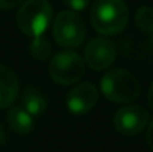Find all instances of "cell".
<instances>
[{
	"label": "cell",
	"instance_id": "1",
	"mask_svg": "<svg viewBox=\"0 0 153 152\" xmlns=\"http://www.w3.org/2000/svg\"><path fill=\"white\" fill-rule=\"evenodd\" d=\"M129 19V10L123 0H95L91 7V24L97 33L111 36L120 33Z\"/></svg>",
	"mask_w": 153,
	"mask_h": 152
},
{
	"label": "cell",
	"instance_id": "2",
	"mask_svg": "<svg viewBox=\"0 0 153 152\" xmlns=\"http://www.w3.org/2000/svg\"><path fill=\"white\" fill-rule=\"evenodd\" d=\"M100 91L113 103H131L138 99L141 85L134 73L125 69H113L101 78Z\"/></svg>",
	"mask_w": 153,
	"mask_h": 152
},
{
	"label": "cell",
	"instance_id": "3",
	"mask_svg": "<svg viewBox=\"0 0 153 152\" xmlns=\"http://www.w3.org/2000/svg\"><path fill=\"white\" fill-rule=\"evenodd\" d=\"M52 16V6L48 0H24L16 13V24L25 36L37 37L46 31Z\"/></svg>",
	"mask_w": 153,
	"mask_h": 152
},
{
	"label": "cell",
	"instance_id": "4",
	"mask_svg": "<svg viewBox=\"0 0 153 152\" xmlns=\"http://www.w3.org/2000/svg\"><path fill=\"white\" fill-rule=\"evenodd\" d=\"M55 42L62 48L79 46L86 34V25L82 16L74 10H62L56 15L52 25Z\"/></svg>",
	"mask_w": 153,
	"mask_h": 152
},
{
	"label": "cell",
	"instance_id": "5",
	"mask_svg": "<svg viewBox=\"0 0 153 152\" xmlns=\"http://www.w3.org/2000/svg\"><path fill=\"white\" fill-rule=\"evenodd\" d=\"M48 70L56 84L71 85L83 78L85 60L73 51H62L51 58Z\"/></svg>",
	"mask_w": 153,
	"mask_h": 152
},
{
	"label": "cell",
	"instance_id": "6",
	"mask_svg": "<svg viewBox=\"0 0 153 152\" xmlns=\"http://www.w3.org/2000/svg\"><path fill=\"white\" fill-rule=\"evenodd\" d=\"M149 121H150L149 110L137 104L123 106L113 116V125L116 131L128 137L140 134L144 128H147Z\"/></svg>",
	"mask_w": 153,
	"mask_h": 152
},
{
	"label": "cell",
	"instance_id": "7",
	"mask_svg": "<svg viewBox=\"0 0 153 152\" xmlns=\"http://www.w3.org/2000/svg\"><path fill=\"white\" fill-rule=\"evenodd\" d=\"M83 60L92 70H105L116 60V46L107 37H95L86 45Z\"/></svg>",
	"mask_w": 153,
	"mask_h": 152
},
{
	"label": "cell",
	"instance_id": "8",
	"mask_svg": "<svg viewBox=\"0 0 153 152\" xmlns=\"http://www.w3.org/2000/svg\"><path fill=\"white\" fill-rule=\"evenodd\" d=\"M98 99H100V90L92 82H82L68 91L65 104L71 113L83 115L95 107Z\"/></svg>",
	"mask_w": 153,
	"mask_h": 152
},
{
	"label": "cell",
	"instance_id": "9",
	"mask_svg": "<svg viewBox=\"0 0 153 152\" xmlns=\"http://www.w3.org/2000/svg\"><path fill=\"white\" fill-rule=\"evenodd\" d=\"M19 93V81L16 73L7 67L0 64V109L9 107L16 100Z\"/></svg>",
	"mask_w": 153,
	"mask_h": 152
},
{
	"label": "cell",
	"instance_id": "10",
	"mask_svg": "<svg viewBox=\"0 0 153 152\" xmlns=\"http://www.w3.org/2000/svg\"><path fill=\"white\" fill-rule=\"evenodd\" d=\"M7 122H9V127L18 134H28L34 128L33 116L22 106H15L9 110Z\"/></svg>",
	"mask_w": 153,
	"mask_h": 152
},
{
	"label": "cell",
	"instance_id": "11",
	"mask_svg": "<svg viewBox=\"0 0 153 152\" xmlns=\"http://www.w3.org/2000/svg\"><path fill=\"white\" fill-rule=\"evenodd\" d=\"M22 107L34 118V116H40L46 107H48V100L45 97V94L42 91H39L34 87H30L24 91L22 96Z\"/></svg>",
	"mask_w": 153,
	"mask_h": 152
},
{
	"label": "cell",
	"instance_id": "12",
	"mask_svg": "<svg viewBox=\"0 0 153 152\" xmlns=\"http://www.w3.org/2000/svg\"><path fill=\"white\" fill-rule=\"evenodd\" d=\"M30 52L37 61H45L51 57V43L48 42V39H45L42 36L33 37V40L30 43Z\"/></svg>",
	"mask_w": 153,
	"mask_h": 152
},
{
	"label": "cell",
	"instance_id": "13",
	"mask_svg": "<svg viewBox=\"0 0 153 152\" xmlns=\"http://www.w3.org/2000/svg\"><path fill=\"white\" fill-rule=\"evenodd\" d=\"M135 24L144 33H153V7L141 6L135 12Z\"/></svg>",
	"mask_w": 153,
	"mask_h": 152
},
{
	"label": "cell",
	"instance_id": "14",
	"mask_svg": "<svg viewBox=\"0 0 153 152\" xmlns=\"http://www.w3.org/2000/svg\"><path fill=\"white\" fill-rule=\"evenodd\" d=\"M64 3H65L71 10H74V12H82V10H85V9L89 6L91 0H64Z\"/></svg>",
	"mask_w": 153,
	"mask_h": 152
},
{
	"label": "cell",
	"instance_id": "15",
	"mask_svg": "<svg viewBox=\"0 0 153 152\" xmlns=\"http://www.w3.org/2000/svg\"><path fill=\"white\" fill-rule=\"evenodd\" d=\"M24 0H0V10H10L21 6Z\"/></svg>",
	"mask_w": 153,
	"mask_h": 152
},
{
	"label": "cell",
	"instance_id": "16",
	"mask_svg": "<svg viewBox=\"0 0 153 152\" xmlns=\"http://www.w3.org/2000/svg\"><path fill=\"white\" fill-rule=\"evenodd\" d=\"M146 139H147V143H149V148L153 152V119L149 121V125H147V134H146Z\"/></svg>",
	"mask_w": 153,
	"mask_h": 152
},
{
	"label": "cell",
	"instance_id": "17",
	"mask_svg": "<svg viewBox=\"0 0 153 152\" xmlns=\"http://www.w3.org/2000/svg\"><path fill=\"white\" fill-rule=\"evenodd\" d=\"M147 104L153 110V82H152V85L149 87V91H147Z\"/></svg>",
	"mask_w": 153,
	"mask_h": 152
},
{
	"label": "cell",
	"instance_id": "18",
	"mask_svg": "<svg viewBox=\"0 0 153 152\" xmlns=\"http://www.w3.org/2000/svg\"><path fill=\"white\" fill-rule=\"evenodd\" d=\"M3 137H4V134H3V128H1V125H0V143L3 142Z\"/></svg>",
	"mask_w": 153,
	"mask_h": 152
},
{
	"label": "cell",
	"instance_id": "19",
	"mask_svg": "<svg viewBox=\"0 0 153 152\" xmlns=\"http://www.w3.org/2000/svg\"><path fill=\"white\" fill-rule=\"evenodd\" d=\"M150 40H152V45H153V33H152V37H150Z\"/></svg>",
	"mask_w": 153,
	"mask_h": 152
}]
</instances>
